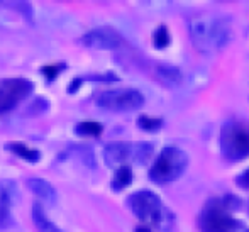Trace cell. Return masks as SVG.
I'll list each match as a JSON object with an SVG mask.
<instances>
[{
  "label": "cell",
  "mask_w": 249,
  "mask_h": 232,
  "mask_svg": "<svg viewBox=\"0 0 249 232\" xmlns=\"http://www.w3.org/2000/svg\"><path fill=\"white\" fill-rule=\"evenodd\" d=\"M190 34L200 51H217L231 41V24L224 17L202 14L192 20Z\"/></svg>",
  "instance_id": "6da1fadb"
},
{
  "label": "cell",
  "mask_w": 249,
  "mask_h": 232,
  "mask_svg": "<svg viewBox=\"0 0 249 232\" xmlns=\"http://www.w3.org/2000/svg\"><path fill=\"white\" fill-rule=\"evenodd\" d=\"M188 166V156L185 151L180 147H164L156 158L153 168L149 171V177L154 183H171V181L178 180L181 175L185 173Z\"/></svg>",
  "instance_id": "7a4b0ae2"
},
{
  "label": "cell",
  "mask_w": 249,
  "mask_h": 232,
  "mask_svg": "<svg viewBox=\"0 0 249 232\" xmlns=\"http://www.w3.org/2000/svg\"><path fill=\"white\" fill-rule=\"evenodd\" d=\"M129 205L131 210L136 214L139 220L149 226H156L160 229H164L168 226V219H170V212L161 205V200L156 193L142 190L138 192L129 198Z\"/></svg>",
  "instance_id": "3957f363"
},
{
  "label": "cell",
  "mask_w": 249,
  "mask_h": 232,
  "mask_svg": "<svg viewBox=\"0 0 249 232\" xmlns=\"http://www.w3.org/2000/svg\"><path fill=\"white\" fill-rule=\"evenodd\" d=\"M220 147L224 154L237 161L249 156V124L231 122L220 132Z\"/></svg>",
  "instance_id": "277c9868"
},
{
  "label": "cell",
  "mask_w": 249,
  "mask_h": 232,
  "mask_svg": "<svg viewBox=\"0 0 249 232\" xmlns=\"http://www.w3.org/2000/svg\"><path fill=\"white\" fill-rule=\"evenodd\" d=\"M97 104L102 108L114 112H131L144 104V97L136 89L105 90L97 97Z\"/></svg>",
  "instance_id": "5b68a950"
},
{
  "label": "cell",
  "mask_w": 249,
  "mask_h": 232,
  "mask_svg": "<svg viewBox=\"0 0 249 232\" xmlns=\"http://www.w3.org/2000/svg\"><path fill=\"white\" fill-rule=\"evenodd\" d=\"M202 232H234L236 220L229 214L224 200H212L200 217Z\"/></svg>",
  "instance_id": "8992f818"
},
{
  "label": "cell",
  "mask_w": 249,
  "mask_h": 232,
  "mask_svg": "<svg viewBox=\"0 0 249 232\" xmlns=\"http://www.w3.org/2000/svg\"><path fill=\"white\" fill-rule=\"evenodd\" d=\"M33 92V83L26 78H5L0 82V114L10 112Z\"/></svg>",
  "instance_id": "52a82bcc"
},
{
  "label": "cell",
  "mask_w": 249,
  "mask_h": 232,
  "mask_svg": "<svg viewBox=\"0 0 249 232\" xmlns=\"http://www.w3.org/2000/svg\"><path fill=\"white\" fill-rule=\"evenodd\" d=\"M151 153V147L149 144H124V143H114V144H108L104 151V158H105V163L108 166H119L131 158H136V161H146V158L149 156Z\"/></svg>",
  "instance_id": "ba28073f"
},
{
  "label": "cell",
  "mask_w": 249,
  "mask_h": 232,
  "mask_svg": "<svg viewBox=\"0 0 249 232\" xmlns=\"http://www.w3.org/2000/svg\"><path fill=\"white\" fill-rule=\"evenodd\" d=\"M122 43V37L114 27H97L82 37V44L92 49H115Z\"/></svg>",
  "instance_id": "9c48e42d"
},
{
  "label": "cell",
  "mask_w": 249,
  "mask_h": 232,
  "mask_svg": "<svg viewBox=\"0 0 249 232\" xmlns=\"http://www.w3.org/2000/svg\"><path fill=\"white\" fill-rule=\"evenodd\" d=\"M27 186L36 196H39L41 200H46V202L54 203L56 202V190L53 188L51 183L41 180V178H31L27 180Z\"/></svg>",
  "instance_id": "30bf717a"
},
{
  "label": "cell",
  "mask_w": 249,
  "mask_h": 232,
  "mask_svg": "<svg viewBox=\"0 0 249 232\" xmlns=\"http://www.w3.org/2000/svg\"><path fill=\"white\" fill-rule=\"evenodd\" d=\"M33 219H34V224H36V227H37V232H63L59 227H56L54 224L48 219L46 214H44V210H43V207H41V203H34Z\"/></svg>",
  "instance_id": "8fae6325"
},
{
  "label": "cell",
  "mask_w": 249,
  "mask_h": 232,
  "mask_svg": "<svg viewBox=\"0 0 249 232\" xmlns=\"http://www.w3.org/2000/svg\"><path fill=\"white\" fill-rule=\"evenodd\" d=\"M7 149L14 151V153H16V154H19L20 158H24V160L31 161V163H36V161H39V158H41L39 151H36V149H29V147H27L26 144H19V143L7 144Z\"/></svg>",
  "instance_id": "7c38bea8"
},
{
  "label": "cell",
  "mask_w": 249,
  "mask_h": 232,
  "mask_svg": "<svg viewBox=\"0 0 249 232\" xmlns=\"http://www.w3.org/2000/svg\"><path fill=\"white\" fill-rule=\"evenodd\" d=\"M132 181V173H131V168L129 166H119V170L115 171V177H114V185L115 190H121L124 186H127Z\"/></svg>",
  "instance_id": "4fadbf2b"
},
{
  "label": "cell",
  "mask_w": 249,
  "mask_h": 232,
  "mask_svg": "<svg viewBox=\"0 0 249 232\" xmlns=\"http://www.w3.org/2000/svg\"><path fill=\"white\" fill-rule=\"evenodd\" d=\"M102 131H104V127H102V124L99 122H80L78 125H76V132H78L80 136H89V138H97V136L102 134Z\"/></svg>",
  "instance_id": "5bb4252c"
},
{
  "label": "cell",
  "mask_w": 249,
  "mask_h": 232,
  "mask_svg": "<svg viewBox=\"0 0 249 232\" xmlns=\"http://www.w3.org/2000/svg\"><path fill=\"white\" fill-rule=\"evenodd\" d=\"M10 196L5 190H2L0 195V227H5L10 222Z\"/></svg>",
  "instance_id": "9a60e30c"
},
{
  "label": "cell",
  "mask_w": 249,
  "mask_h": 232,
  "mask_svg": "<svg viewBox=\"0 0 249 232\" xmlns=\"http://www.w3.org/2000/svg\"><path fill=\"white\" fill-rule=\"evenodd\" d=\"M153 43L156 48H166L170 44V31H168L166 26H160L154 33Z\"/></svg>",
  "instance_id": "2e32d148"
},
{
  "label": "cell",
  "mask_w": 249,
  "mask_h": 232,
  "mask_svg": "<svg viewBox=\"0 0 249 232\" xmlns=\"http://www.w3.org/2000/svg\"><path fill=\"white\" fill-rule=\"evenodd\" d=\"M138 125H139V127H142V129H146V131H154V129H158L161 125V119L146 117V115H142V117H139Z\"/></svg>",
  "instance_id": "e0dca14e"
},
{
  "label": "cell",
  "mask_w": 249,
  "mask_h": 232,
  "mask_svg": "<svg viewBox=\"0 0 249 232\" xmlns=\"http://www.w3.org/2000/svg\"><path fill=\"white\" fill-rule=\"evenodd\" d=\"M63 68H65V66H63V65H51V66H44V68H43V73H44V75H46L50 80H53V78H56V75H58V73L61 71Z\"/></svg>",
  "instance_id": "ac0fdd59"
},
{
  "label": "cell",
  "mask_w": 249,
  "mask_h": 232,
  "mask_svg": "<svg viewBox=\"0 0 249 232\" xmlns=\"http://www.w3.org/2000/svg\"><path fill=\"white\" fill-rule=\"evenodd\" d=\"M237 185L239 186H243V188H249V170L244 171L241 177H237Z\"/></svg>",
  "instance_id": "d6986e66"
},
{
  "label": "cell",
  "mask_w": 249,
  "mask_h": 232,
  "mask_svg": "<svg viewBox=\"0 0 249 232\" xmlns=\"http://www.w3.org/2000/svg\"><path fill=\"white\" fill-rule=\"evenodd\" d=\"M80 83H82V80H78V78H76V80H73V83H71V85H70V93H73V92H75V89H76V87H80Z\"/></svg>",
  "instance_id": "ffe728a7"
},
{
  "label": "cell",
  "mask_w": 249,
  "mask_h": 232,
  "mask_svg": "<svg viewBox=\"0 0 249 232\" xmlns=\"http://www.w3.org/2000/svg\"><path fill=\"white\" fill-rule=\"evenodd\" d=\"M136 232H151V229H149V227L142 226V227H138V229H136Z\"/></svg>",
  "instance_id": "44dd1931"
},
{
  "label": "cell",
  "mask_w": 249,
  "mask_h": 232,
  "mask_svg": "<svg viewBox=\"0 0 249 232\" xmlns=\"http://www.w3.org/2000/svg\"><path fill=\"white\" fill-rule=\"evenodd\" d=\"M248 232H249V231H248Z\"/></svg>",
  "instance_id": "7402d4cb"
}]
</instances>
